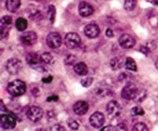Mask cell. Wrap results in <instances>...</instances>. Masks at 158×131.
Returning a JSON list of instances; mask_svg holds the SVG:
<instances>
[{"instance_id":"18","label":"cell","mask_w":158,"mask_h":131,"mask_svg":"<svg viewBox=\"0 0 158 131\" xmlns=\"http://www.w3.org/2000/svg\"><path fill=\"white\" fill-rule=\"evenodd\" d=\"M74 70L77 75H80V76H84L88 73V67L85 63L80 62V63H77L76 65L74 66Z\"/></svg>"},{"instance_id":"35","label":"cell","mask_w":158,"mask_h":131,"mask_svg":"<svg viewBox=\"0 0 158 131\" xmlns=\"http://www.w3.org/2000/svg\"><path fill=\"white\" fill-rule=\"evenodd\" d=\"M52 79H53V77H52V76L46 77V78H44V79H42V82H44V83L51 82V81H52Z\"/></svg>"},{"instance_id":"36","label":"cell","mask_w":158,"mask_h":131,"mask_svg":"<svg viewBox=\"0 0 158 131\" xmlns=\"http://www.w3.org/2000/svg\"><path fill=\"white\" fill-rule=\"evenodd\" d=\"M57 100H59L57 95H51V96H49V98L47 99V101H48V102H51V101H57Z\"/></svg>"},{"instance_id":"39","label":"cell","mask_w":158,"mask_h":131,"mask_svg":"<svg viewBox=\"0 0 158 131\" xmlns=\"http://www.w3.org/2000/svg\"><path fill=\"white\" fill-rule=\"evenodd\" d=\"M6 113H7V108H5V104H3V102L1 101V115Z\"/></svg>"},{"instance_id":"17","label":"cell","mask_w":158,"mask_h":131,"mask_svg":"<svg viewBox=\"0 0 158 131\" xmlns=\"http://www.w3.org/2000/svg\"><path fill=\"white\" fill-rule=\"evenodd\" d=\"M95 93L98 94L99 96H112L113 95V92L110 90V87L107 86H98V88L95 89Z\"/></svg>"},{"instance_id":"10","label":"cell","mask_w":158,"mask_h":131,"mask_svg":"<svg viewBox=\"0 0 158 131\" xmlns=\"http://www.w3.org/2000/svg\"><path fill=\"white\" fill-rule=\"evenodd\" d=\"M105 122V117L101 112H95L90 116V125L94 128H101Z\"/></svg>"},{"instance_id":"5","label":"cell","mask_w":158,"mask_h":131,"mask_svg":"<svg viewBox=\"0 0 158 131\" xmlns=\"http://www.w3.org/2000/svg\"><path fill=\"white\" fill-rule=\"evenodd\" d=\"M22 66H23L22 62H21L19 59L13 57V59H10L9 61L6 63V70H7V72L9 73V74L16 75L21 72Z\"/></svg>"},{"instance_id":"31","label":"cell","mask_w":158,"mask_h":131,"mask_svg":"<svg viewBox=\"0 0 158 131\" xmlns=\"http://www.w3.org/2000/svg\"><path fill=\"white\" fill-rule=\"evenodd\" d=\"M114 131H128V128L125 124H119L115 127Z\"/></svg>"},{"instance_id":"32","label":"cell","mask_w":158,"mask_h":131,"mask_svg":"<svg viewBox=\"0 0 158 131\" xmlns=\"http://www.w3.org/2000/svg\"><path fill=\"white\" fill-rule=\"evenodd\" d=\"M50 131H66V130L63 126H61V125H54V126L51 127Z\"/></svg>"},{"instance_id":"19","label":"cell","mask_w":158,"mask_h":131,"mask_svg":"<svg viewBox=\"0 0 158 131\" xmlns=\"http://www.w3.org/2000/svg\"><path fill=\"white\" fill-rule=\"evenodd\" d=\"M123 65V57H114L112 59V61L110 62V66L112 67L113 70H117L119 68H121Z\"/></svg>"},{"instance_id":"12","label":"cell","mask_w":158,"mask_h":131,"mask_svg":"<svg viewBox=\"0 0 158 131\" xmlns=\"http://www.w3.org/2000/svg\"><path fill=\"white\" fill-rule=\"evenodd\" d=\"M84 33L88 38H97L100 35V28L97 24H88L85 27Z\"/></svg>"},{"instance_id":"11","label":"cell","mask_w":158,"mask_h":131,"mask_svg":"<svg viewBox=\"0 0 158 131\" xmlns=\"http://www.w3.org/2000/svg\"><path fill=\"white\" fill-rule=\"evenodd\" d=\"M119 44L123 49H130L135 44V39H134L133 36L125 34V35L120 36V38H119Z\"/></svg>"},{"instance_id":"1","label":"cell","mask_w":158,"mask_h":131,"mask_svg":"<svg viewBox=\"0 0 158 131\" xmlns=\"http://www.w3.org/2000/svg\"><path fill=\"white\" fill-rule=\"evenodd\" d=\"M7 90L12 96H20L26 92V85L22 80H13L8 85Z\"/></svg>"},{"instance_id":"23","label":"cell","mask_w":158,"mask_h":131,"mask_svg":"<svg viewBox=\"0 0 158 131\" xmlns=\"http://www.w3.org/2000/svg\"><path fill=\"white\" fill-rule=\"evenodd\" d=\"M132 131H148V128L145 124L143 122H138L133 126L132 128Z\"/></svg>"},{"instance_id":"30","label":"cell","mask_w":158,"mask_h":131,"mask_svg":"<svg viewBox=\"0 0 158 131\" xmlns=\"http://www.w3.org/2000/svg\"><path fill=\"white\" fill-rule=\"evenodd\" d=\"M12 23V19L10 16H3L2 20H1V25H6V26H9Z\"/></svg>"},{"instance_id":"6","label":"cell","mask_w":158,"mask_h":131,"mask_svg":"<svg viewBox=\"0 0 158 131\" xmlns=\"http://www.w3.org/2000/svg\"><path fill=\"white\" fill-rule=\"evenodd\" d=\"M26 61L31 67H34L38 72H46V68L40 65V63L42 62V59L40 55L36 54V53H31V54L27 55Z\"/></svg>"},{"instance_id":"20","label":"cell","mask_w":158,"mask_h":131,"mask_svg":"<svg viewBox=\"0 0 158 131\" xmlns=\"http://www.w3.org/2000/svg\"><path fill=\"white\" fill-rule=\"evenodd\" d=\"M125 66L127 70H131V72H136L138 70V67H136V64L135 62L133 61V59L131 57H127L125 61Z\"/></svg>"},{"instance_id":"7","label":"cell","mask_w":158,"mask_h":131,"mask_svg":"<svg viewBox=\"0 0 158 131\" xmlns=\"http://www.w3.org/2000/svg\"><path fill=\"white\" fill-rule=\"evenodd\" d=\"M121 105L117 101H110L106 106V112L110 118H116L121 114Z\"/></svg>"},{"instance_id":"22","label":"cell","mask_w":158,"mask_h":131,"mask_svg":"<svg viewBox=\"0 0 158 131\" xmlns=\"http://www.w3.org/2000/svg\"><path fill=\"white\" fill-rule=\"evenodd\" d=\"M136 6V0H125L123 3V8L127 11H132Z\"/></svg>"},{"instance_id":"15","label":"cell","mask_w":158,"mask_h":131,"mask_svg":"<svg viewBox=\"0 0 158 131\" xmlns=\"http://www.w3.org/2000/svg\"><path fill=\"white\" fill-rule=\"evenodd\" d=\"M21 39H22V41L24 42V44H28V46H33V44H35L36 41H37V35H36V33H34V32H27V33L23 34Z\"/></svg>"},{"instance_id":"38","label":"cell","mask_w":158,"mask_h":131,"mask_svg":"<svg viewBox=\"0 0 158 131\" xmlns=\"http://www.w3.org/2000/svg\"><path fill=\"white\" fill-rule=\"evenodd\" d=\"M106 36H107V37H110V38L114 36V35H113V31H112V29H110V28L106 29Z\"/></svg>"},{"instance_id":"25","label":"cell","mask_w":158,"mask_h":131,"mask_svg":"<svg viewBox=\"0 0 158 131\" xmlns=\"http://www.w3.org/2000/svg\"><path fill=\"white\" fill-rule=\"evenodd\" d=\"M92 82H93L92 77H86V78L81 79V81H80V83H81L82 87H86V88L90 87V86L92 85Z\"/></svg>"},{"instance_id":"28","label":"cell","mask_w":158,"mask_h":131,"mask_svg":"<svg viewBox=\"0 0 158 131\" xmlns=\"http://www.w3.org/2000/svg\"><path fill=\"white\" fill-rule=\"evenodd\" d=\"M145 98H146V91L141 90V91H139L138 95H136V98L134 99V100H135L136 102H142L143 100H145Z\"/></svg>"},{"instance_id":"41","label":"cell","mask_w":158,"mask_h":131,"mask_svg":"<svg viewBox=\"0 0 158 131\" xmlns=\"http://www.w3.org/2000/svg\"><path fill=\"white\" fill-rule=\"evenodd\" d=\"M155 5L158 6V0H155Z\"/></svg>"},{"instance_id":"26","label":"cell","mask_w":158,"mask_h":131,"mask_svg":"<svg viewBox=\"0 0 158 131\" xmlns=\"http://www.w3.org/2000/svg\"><path fill=\"white\" fill-rule=\"evenodd\" d=\"M143 114H144V111H143V108L140 106H135L131 109V115H133V116H141V115H143Z\"/></svg>"},{"instance_id":"2","label":"cell","mask_w":158,"mask_h":131,"mask_svg":"<svg viewBox=\"0 0 158 131\" xmlns=\"http://www.w3.org/2000/svg\"><path fill=\"white\" fill-rule=\"evenodd\" d=\"M0 125H1V128L3 130H12V129H14L16 126L15 115L12 113H9V112H7L6 114H2Z\"/></svg>"},{"instance_id":"8","label":"cell","mask_w":158,"mask_h":131,"mask_svg":"<svg viewBox=\"0 0 158 131\" xmlns=\"http://www.w3.org/2000/svg\"><path fill=\"white\" fill-rule=\"evenodd\" d=\"M44 116V111L38 106H31L27 111V118L31 121L37 122L38 120H40Z\"/></svg>"},{"instance_id":"9","label":"cell","mask_w":158,"mask_h":131,"mask_svg":"<svg viewBox=\"0 0 158 131\" xmlns=\"http://www.w3.org/2000/svg\"><path fill=\"white\" fill-rule=\"evenodd\" d=\"M47 44L52 49H57L62 44V38L60 34L50 33L47 37Z\"/></svg>"},{"instance_id":"24","label":"cell","mask_w":158,"mask_h":131,"mask_svg":"<svg viewBox=\"0 0 158 131\" xmlns=\"http://www.w3.org/2000/svg\"><path fill=\"white\" fill-rule=\"evenodd\" d=\"M41 59H42V62L46 64H52L53 61H54V60H53V57L49 52L44 53V54L41 55Z\"/></svg>"},{"instance_id":"33","label":"cell","mask_w":158,"mask_h":131,"mask_svg":"<svg viewBox=\"0 0 158 131\" xmlns=\"http://www.w3.org/2000/svg\"><path fill=\"white\" fill-rule=\"evenodd\" d=\"M140 51L143 53V54H145V55H148L149 54V52H151V49L148 48V46L147 44H145V46H142L140 48Z\"/></svg>"},{"instance_id":"27","label":"cell","mask_w":158,"mask_h":131,"mask_svg":"<svg viewBox=\"0 0 158 131\" xmlns=\"http://www.w3.org/2000/svg\"><path fill=\"white\" fill-rule=\"evenodd\" d=\"M48 16L50 19L51 23L54 22V18H55V9H54V6H50L48 10Z\"/></svg>"},{"instance_id":"29","label":"cell","mask_w":158,"mask_h":131,"mask_svg":"<svg viewBox=\"0 0 158 131\" xmlns=\"http://www.w3.org/2000/svg\"><path fill=\"white\" fill-rule=\"evenodd\" d=\"M68 127H69L72 130H77L79 128V124L77 122V120L69 119L68 120Z\"/></svg>"},{"instance_id":"4","label":"cell","mask_w":158,"mask_h":131,"mask_svg":"<svg viewBox=\"0 0 158 131\" xmlns=\"http://www.w3.org/2000/svg\"><path fill=\"white\" fill-rule=\"evenodd\" d=\"M139 93L138 87L133 83H127L121 91V96L126 100H134Z\"/></svg>"},{"instance_id":"37","label":"cell","mask_w":158,"mask_h":131,"mask_svg":"<svg viewBox=\"0 0 158 131\" xmlns=\"http://www.w3.org/2000/svg\"><path fill=\"white\" fill-rule=\"evenodd\" d=\"M100 131H113V127L112 126H105V127H103Z\"/></svg>"},{"instance_id":"3","label":"cell","mask_w":158,"mask_h":131,"mask_svg":"<svg viewBox=\"0 0 158 131\" xmlns=\"http://www.w3.org/2000/svg\"><path fill=\"white\" fill-rule=\"evenodd\" d=\"M80 42H81V39H80L78 34L76 33H68L64 37V44L68 49L77 48V47H79Z\"/></svg>"},{"instance_id":"21","label":"cell","mask_w":158,"mask_h":131,"mask_svg":"<svg viewBox=\"0 0 158 131\" xmlns=\"http://www.w3.org/2000/svg\"><path fill=\"white\" fill-rule=\"evenodd\" d=\"M15 26L19 31H21V32L25 31L27 27V21L25 20V19H18L15 22Z\"/></svg>"},{"instance_id":"13","label":"cell","mask_w":158,"mask_h":131,"mask_svg":"<svg viewBox=\"0 0 158 131\" xmlns=\"http://www.w3.org/2000/svg\"><path fill=\"white\" fill-rule=\"evenodd\" d=\"M79 14L82 16V18H87V16H90L93 14L94 10H93V7L91 5H89L88 2H80L79 5Z\"/></svg>"},{"instance_id":"34","label":"cell","mask_w":158,"mask_h":131,"mask_svg":"<svg viewBox=\"0 0 158 131\" xmlns=\"http://www.w3.org/2000/svg\"><path fill=\"white\" fill-rule=\"evenodd\" d=\"M75 61H76V57H73V55H69V57H67L65 59V63L67 64V65H72V64H74Z\"/></svg>"},{"instance_id":"14","label":"cell","mask_w":158,"mask_h":131,"mask_svg":"<svg viewBox=\"0 0 158 131\" xmlns=\"http://www.w3.org/2000/svg\"><path fill=\"white\" fill-rule=\"evenodd\" d=\"M73 109H74L75 114H77V115H79V116H81V115H85V114L88 112L89 105H88V103L85 102V101H78V102L75 103Z\"/></svg>"},{"instance_id":"40","label":"cell","mask_w":158,"mask_h":131,"mask_svg":"<svg viewBox=\"0 0 158 131\" xmlns=\"http://www.w3.org/2000/svg\"><path fill=\"white\" fill-rule=\"evenodd\" d=\"M155 65H156V68H157V70H158V59H157V61H156Z\"/></svg>"},{"instance_id":"16","label":"cell","mask_w":158,"mask_h":131,"mask_svg":"<svg viewBox=\"0 0 158 131\" xmlns=\"http://www.w3.org/2000/svg\"><path fill=\"white\" fill-rule=\"evenodd\" d=\"M21 6L20 0H7L6 1V8L10 12H16Z\"/></svg>"}]
</instances>
